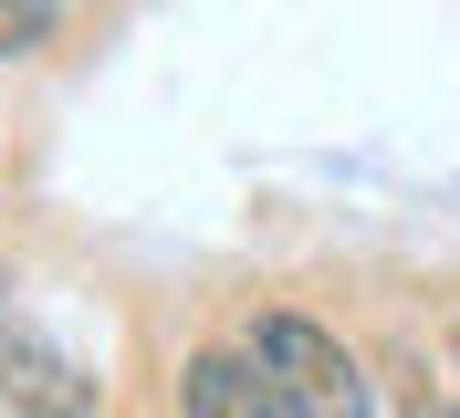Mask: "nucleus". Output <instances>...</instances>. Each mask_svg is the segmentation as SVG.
<instances>
[{
  "instance_id": "39448f33",
  "label": "nucleus",
  "mask_w": 460,
  "mask_h": 418,
  "mask_svg": "<svg viewBox=\"0 0 460 418\" xmlns=\"http://www.w3.org/2000/svg\"><path fill=\"white\" fill-rule=\"evenodd\" d=\"M450 377H460V325H450Z\"/></svg>"
},
{
  "instance_id": "20e7f679",
  "label": "nucleus",
  "mask_w": 460,
  "mask_h": 418,
  "mask_svg": "<svg viewBox=\"0 0 460 418\" xmlns=\"http://www.w3.org/2000/svg\"><path fill=\"white\" fill-rule=\"evenodd\" d=\"M42 31H53V0H0V63H11V53H31Z\"/></svg>"
},
{
  "instance_id": "423d86ee",
  "label": "nucleus",
  "mask_w": 460,
  "mask_h": 418,
  "mask_svg": "<svg viewBox=\"0 0 460 418\" xmlns=\"http://www.w3.org/2000/svg\"><path fill=\"white\" fill-rule=\"evenodd\" d=\"M439 418H460V397H439Z\"/></svg>"
},
{
  "instance_id": "f03ea898",
  "label": "nucleus",
  "mask_w": 460,
  "mask_h": 418,
  "mask_svg": "<svg viewBox=\"0 0 460 418\" xmlns=\"http://www.w3.org/2000/svg\"><path fill=\"white\" fill-rule=\"evenodd\" d=\"M0 397L22 418H94L105 408V387H94L63 345H42L31 325H0Z\"/></svg>"
},
{
  "instance_id": "7ed1b4c3",
  "label": "nucleus",
  "mask_w": 460,
  "mask_h": 418,
  "mask_svg": "<svg viewBox=\"0 0 460 418\" xmlns=\"http://www.w3.org/2000/svg\"><path fill=\"white\" fill-rule=\"evenodd\" d=\"M178 418H293V408L252 366V345H199V356L178 366Z\"/></svg>"
},
{
  "instance_id": "f257e3e1",
  "label": "nucleus",
  "mask_w": 460,
  "mask_h": 418,
  "mask_svg": "<svg viewBox=\"0 0 460 418\" xmlns=\"http://www.w3.org/2000/svg\"><path fill=\"white\" fill-rule=\"evenodd\" d=\"M241 345H252V366L283 387L293 418H376V377H367V356H356L335 325L272 304V314H252V325H241Z\"/></svg>"
}]
</instances>
